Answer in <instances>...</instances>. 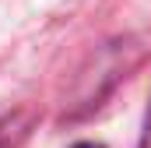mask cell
<instances>
[{
    "instance_id": "cell-1",
    "label": "cell",
    "mask_w": 151,
    "mask_h": 148,
    "mask_svg": "<svg viewBox=\"0 0 151 148\" xmlns=\"http://www.w3.org/2000/svg\"><path fill=\"white\" fill-rule=\"evenodd\" d=\"M74 148H102V145H91V141H84V145H74Z\"/></svg>"
}]
</instances>
